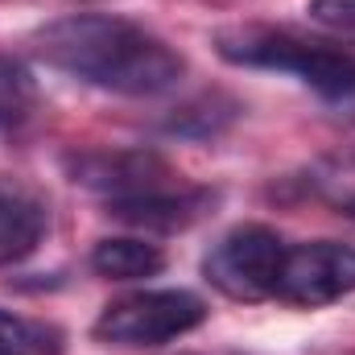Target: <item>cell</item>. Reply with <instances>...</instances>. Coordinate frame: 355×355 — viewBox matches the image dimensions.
I'll return each instance as SVG.
<instances>
[{
    "label": "cell",
    "mask_w": 355,
    "mask_h": 355,
    "mask_svg": "<svg viewBox=\"0 0 355 355\" xmlns=\"http://www.w3.org/2000/svg\"><path fill=\"white\" fill-rule=\"evenodd\" d=\"M215 50L236 67L293 75L322 99H355V50L343 46L310 42L293 29L272 25H232L215 33Z\"/></svg>",
    "instance_id": "3957f363"
},
{
    "label": "cell",
    "mask_w": 355,
    "mask_h": 355,
    "mask_svg": "<svg viewBox=\"0 0 355 355\" xmlns=\"http://www.w3.org/2000/svg\"><path fill=\"white\" fill-rule=\"evenodd\" d=\"M91 268L107 281H141V277H157L166 268V252L137 236H112V240L95 244Z\"/></svg>",
    "instance_id": "ba28073f"
},
{
    "label": "cell",
    "mask_w": 355,
    "mask_h": 355,
    "mask_svg": "<svg viewBox=\"0 0 355 355\" xmlns=\"http://www.w3.org/2000/svg\"><path fill=\"white\" fill-rule=\"evenodd\" d=\"M46 202L25 190H0V268L25 261L46 236Z\"/></svg>",
    "instance_id": "52a82bcc"
},
{
    "label": "cell",
    "mask_w": 355,
    "mask_h": 355,
    "mask_svg": "<svg viewBox=\"0 0 355 355\" xmlns=\"http://www.w3.org/2000/svg\"><path fill=\"white\" fill-rule=\"evenodd\" d=\"M310 17L331 29L355 33V0H310Z\"/></svg>",
    "instance_id": "7c38bea8"
},
{
    "label": "cell",
    "mask_w": 355,
    "mask_h": 355,
    "mask_svg": "<svg viewBox=\"0 0 355 355\" xmlns=\"http://www.w3.org/2000/svg\"><path fill=\"white\" fill-rule=\"evenodd\" d=\"M297 186L318 198L322 207H331L335 215L355 219V153H331V157H318L310 162Z\"/></svg>",
    "instance_id": "9c48e42d"
},
{
    "label": "cell",
    "mask_w": 355,
    "mask_h": 355,
    "mask_svg": "<svg viewBox=\"0 0 355 355\" xmlns=\"http://www.w3.org/2000/svg\"><path fill=\"white\" fill-rule=\"evenodd\" d=\"M285 248L289 244L272 227L240 223L211 244L202 261V277L232 302H265V297H277Z\"/></svg>",
    "instance_id": "277c9868"
},
{
    "label": "cell",
    "mask_w": 355,
    "mask_h": 355,
    "mask_svg": "<svg viewBox=\"0 0 355 355\" xmlns=\"http://www.w3.org/2000/svg\"><path fill=\"white\" fill-rule=\"evenodd\" d=\"M67 335L54 322L0 310V355H62Z\"/></svg>",
    "instance_id": "30bf717a"
},
{
    "label": "cell",
    "mask_w": 355,
    "mask_h": 355,
    "mask_svg": "<svg viewBox=\"0 0 355 355\" xmlns=\"http://www.w3.org/2000/svg\"><path fill=\"white\" fill-rule=\"evenodd\" d=\"M37 103V83L17 58H0V128L21 124Z\"/></svg>",
    "instance_id": "8fae6325"
},
{
    "label": "cell",
    "mask_w": 355,
    "mask_h": 355,
    "mask_svg": "<svg viewBox=\"0 0 355 355\" xmlns=\"http://www.w3.org/2000/svg\"><path fill=\"white\" fill-rule=\"evenodd\" d=\"M355 289V248H343L335 240H314L285 248V265L277 281V297L302 310L331 306Z\"/></svg>",
    "instance_id": "8992f818"
},
{
    "label": "cell",
    "mask_w": 355,
    "mask_h": 355,
    "mask_svg": "<svg viewBox=\"0 0 355 355\" xmlns=\"http://www.w3.org/2000/svg\"><path fill=\"white\" fill-rule=\"evenodd\" d=\"M71 174L79 186L107 198V211L124 223L141 227H162L174 232L194 223L207 207L211 194L198 186H186L182 174H174L157 153L145 149H124V153H83L71 162Z\"/></svg>",
    "instance_id": "7a4b0ae2"
},
{
    "label": "cell",
    "mask_w": 355,
    "mask_h": 355,
    "mask_svg": "<svg viewBox=\"0 0 355 355\" xmlns=\"http://www.w3.org/2000/svg\"><path fill=\"white\" fill-rule=\"evenodd\" d=\"M207 306L186 289H141L103 306L95 335L116 347H162L178 335L202 327Z\"/></svg>",
    "instance_id": "5b68a950"
},
{
    "label": "cell",
    "mask_w": 355,
    "mask_h": 355,
    "mask_svg": "<svg viewBox=\"0 0 355 355\" xmlns=\"http://www.w3.org/2000/svg\"><path fill=\"white\" fill-rule=\"evenodd\" d=\"M37 58L112 95H162L186 75V58L153 29L124 17H62L33 37Z\"/></svg>",
    "instance_id": "6da1fadb"
}]
</instances>
